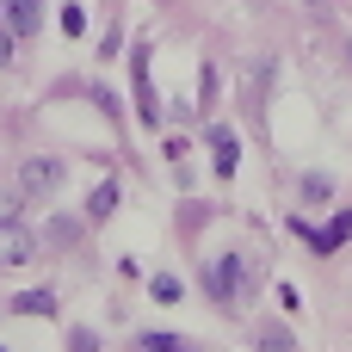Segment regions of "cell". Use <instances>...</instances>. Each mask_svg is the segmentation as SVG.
<instances>
[{
    "mask_svg": "<svg viewBox=\"0 0 352 352\" xmlns=\"http://www.w3.org/2000/svg\"><path fill=\"white\" fill-rule=\"evenodd\" d=\"M210 148H217V173L229 179V173H235V161H241V142H235V130H229V124H210Z\"/></svg>",
    "mask_w": 352,
    "mask_h": 352,
    "instance_id": "8992f818",
    "label": "cell"
},
{
    "mask_svg": "<svg viewBox=\"0 0 352 352\" xmlns=\"http://www.w3.org/2000/svg\"><path fill=\"white\" fill-rule=\"evenodd\" d=\"M31 254H37V235H31L19 217H12V223H0V266H25Z\"/></svg>",
    "mask_w": 352,
    "mask_h": 352,
    "instance_id": "3957f363",
    "label": "cell"
},
{
    "mask_svg": "<svg viewBox=\"0 0 352 352\" xmlns=\"http://www.w3.org/2000/svg\"><path fill=\"white\" fill-rule=\"evenodd\" d=\"M19 192L25 198H56L62 192V161L56 155H25L19 161Z\"/></svg>",
    "mask_w": 352,
    "mask_h": 352,
    "instance_id": "7a4b0ae2",
    "label": "cell"
},
{
    "mask_svg": "<svg viewBox=\"0 0 352 352\" xmlns=\"http://www.w3.org/2000/svg\"><path fill=\"white\" fill-rule=\"evenodd\" d=\"M291 229H297V235H303V241H309V248H316V254H334V248H340V241H346V235H352V210H340V217H334V223H328V229H309V223H303V217H297V223H291Z\"/></svg>",
    "mask_w": 352,
    "mask_h": 352,
    "instance_id": "277c9868",
    "label": "cell"
},
{
    "mask_svg": "<svg viewBox=\"0 0 352 352\" xmlns=\"http://www.w3.org/2000/svg\"><path fill=\"white\" fill-rule=\"evenodd\" d=\"M204 291H210L223 309H235V303L248 297V260H241V254H223V260H210V266H204Z\"/></svg>",
    "mask_w": 352,
    "mask_h": 352,
    "instance_id": "6da1fadb",
    "label": "cell"
},
{
    "mask_svg": "<svg viewBox=\"0 0 352 352\" xmlns=\"http://www.w3.org/2000/svg\"><path fill=\"white\" fill-rule=\"evenodd\" d=\"M68 346H74V352H93V346H99V334H93V328H74V334H68Z\"/></svg>",
    "mask_w": 352,
    "mask_h": 352,
    "instance_id": "5bb4252c",
    "label": "cell"
},
{
    "mask_svg": "<svg viewBox=\"0 0 352 352\" xmlns=\"http://www.w3.org/2000/svg\"><path fill=\"white\" fill-rule=\"evenodd\" d=\"M6 62H12V31L0 25V68H6Z\"/></svg>",
    "mask_w": 352,
    "mask_h": 352,
    "instance_id": "9a60e30c",
    "label": "cell"
},
{
    "mask_svg": "<svg viewBox=\"0 0 352 352\" xmlns=\"http://www.w3.org/2000/svg\"><path fill=\"white\" fill-rule=\"evenodd\" d=\"M111 210H118V179H105V186H99V192L87 198V217H93V223H105Z\"/></svg>",
    "mask_w": 352,
    "mask_h": 352,
    "instance_id": "ba28073f",
    "label": "cell"
},
{
    "mask_svg": "<svg viewBox=\"0 0 352 352\" xmlns=\"http://www.w3.org/2000/svg\"><path fill=\"white\" fill-rule=\"evenodd\" d=\"M19 204H25V192H0V223H12V217H19Z\"/></svg>",
    "mask_w": 352,
    "mask_h": 352,
    "instance_id": "4fadbf2b",
    "label": "cell"
},
{
    "mask_svg": "<svg viewBox=\"0 0 352 352\" xmlns=\"http://www.w3.org/2000/svg\"><path fill=\"white\" fill-rule=\"evenodd\" d=\"M148 297H155V303H179V278H173V272H155V278H148Z\"/></svg>",
    "mask_w": 352,
    "mask_h": 352,
    "instance_id": "9c48e42d",
    "label": "cell"
},
{
    "mask_svg": "<svg viewBox=\"0 0 352 352\" xmlns=\"http://www.w3.org/2000/svg\"><path fill=\"white\" fill-rule=\"evenodd\" d=\"M62 31H68V37H87V12H80V6H62Z\"/></svg>",
    "mask_w": 352,
    "mask_h": 352,
    "instance_id": "7c38bea8",
    "label": "cell"
},
{
    "mask_svg": "<svg viewBox=\"0 0 352 352\" xmlns=\"http://www.w3.org/2000/svg\"><path fill=\"white\" fill-rule=\"evenodd\" d=\"M43 25V0H6V31L12 37H37Z\"/></svg>",
    "mask_w": 352,
    "mask_h": 352,
    "instance_id": "5b68a950",
    "label": "cell"
},
{
    "mask_svg": "<svg viewBox=\"0 0 352 352\" xmlns=\"http://www.w3.org/2000/svg\"><path fill=\"white\" fill-rule=\"evenodd\" d=\"M136 346L142 352H179L186 340H179V334H136Z\"/></svg>",
    "mask_w": 352,
    "mask_h": 352,
    "instance_id": "30bf717a",
    "label": "cell"
},
{
    "mask_svg": "<svg viewBox=\"0 0 352 352\" xmlns=\"http://www.w3.org/2000/svg\"><path fill=\"white\" fill-rule=\"evenodd\" d=\"M303 198H309V204L334 198V179H328V173H309V179H303Z\"/></svg>",
    "mask_w": 352,
    "mask_h": 352,
    "instance_id": "8fae6325",
    "label": "cell"
},
{
    "mask_svg": "<svg viewBox=\"0 0 352 352\" xmlns=\"http://www.w3.org/2000/svg\"><path fill=\"white\" fill-rule=\"evenodd\" d=\"M6 309L12 316H56V291H19Z\"/></svg>",
    "mask_w": 352,
    "mask_h": 352,
    "instance_id": "52a82bcc",
    "label": "cell"
}]
</instances>
